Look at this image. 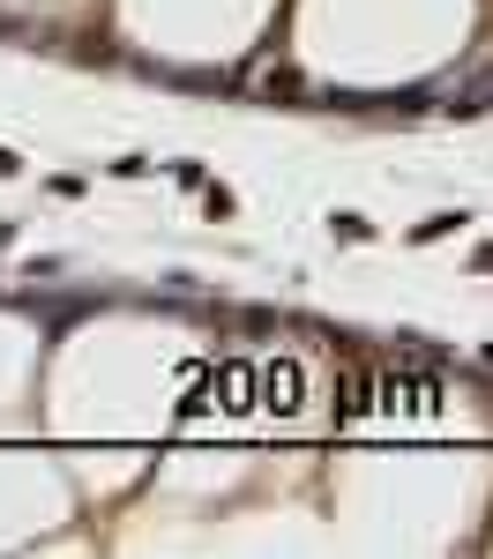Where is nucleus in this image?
<instances>
[{"label": "nucleus", "instance_id": "nucleus-1", "mask_svg": "<svg viewBox=\"0 0 493 559\" xmlns=\"http://www.w3.org/2000/svg\"><path fill=\"white\" fill-rule=\"evenodd\" d=\"M382 411H397V418H442L448 381L442 373H382Z\"/></svg>", "mask_w": 493, "mask_h": 559}, {"label": "nucleus", "instance_id": "nucleus-2", "mask_svg": "<svg viewBox=\"0 0 493 559\" xmlns=\"http://www.w3.org/2000/svg\"><path fill=\"white\" fill-rule=\"evenodd\" d=\"M300 366H292V358H277V366H262V411H277V418H292V411H300Z\"/></svg>", "mask_w": 493, "mask_h": 559}, {"label": "nucleus", "instance_id": "nucleus-3", "mask_svg": "<svg viewBox=\"0 0 493 559\" xmlns=\"http://www.w3.org/2000/svg\"><path fill=\"white\" fill-rule=\"evenodd\" d=\"M366 373H344V381H337V418H359V411H366Z\"/></svg>", "mask_w": 493, "mask_h": 559}]
</instances>
